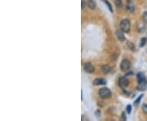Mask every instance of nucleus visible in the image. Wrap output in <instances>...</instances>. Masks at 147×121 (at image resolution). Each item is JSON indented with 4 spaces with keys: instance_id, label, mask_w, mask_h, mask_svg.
Listing matches in <instances>:
<instances>
[{
    "instance_id": "1",
    "label": "nucleus",
    "mask_w": 147,
    "mask_h": 121,
    "mask_svg": "<svg viewBox=\"0 0 147 121\" xmlns=\"http://www.w3.org/2000/svg\"><path fill=\"white\" fill-rule=\"evenodd\" d=\"M98 93H99V96L103 99H107V98H110L111 97V91L107 88H101Z\"/></svg>"
},
{
    "instance_id": "2",
    "label": "nucleus",
    "mask_w": 147,
    "mask_h": 121,
    "mask_svg": "<svg viewBox=\"0 0 147 121\" xmlns=\"http://www.w3.org/2000/svg\"><path fill=\"white\" fill-rule=\"evenodd\" d=\"M130 28H131V23L129 21V20L124 19L120 22V29H122L124 33L129 32Z\"/></svg>"
},
{
    "instance_id": "3",
    "label": "nucleus",
    "mask_w": 147,
    "mask_h": 121,
    "mask_svg": "<svg viewBox=\"0 0 147 121\" xmlns=\"http://www.w3.org/2000/svg\"><path fill=\"white\" fill-rule=\"evenodd\" d=\"M120 68H121V70L122 71H128L131 68V62L127 60V59H123L121 62V65H120Z\"/></svg>"
},
{
    "instance_id": "4",
    "label": "nucleus",
    "mask_w": 147,
    "mask_h": 121,
    "mask_svg": "<svg viewBox=\"0 0 147 121\" xmlns=\"http://www.w3.org/2000/svg\"><path fill=\"white\" fill-rule=\"evenodd\" d=\"M126 9L129 13H132L135 11V5L132 0H127V5H126Z\"/></svg>"
},
{
    "instance_id": "5",
    "label": "nucleus",
    "mask_w": 147,
    "mask_h": 121,
    "mask_svg": "<svg viewBox=\"0 0 147 121\" xmlns=\"http://www.w3.org/2000/svg\"><path fill=\"white\" fill-rule=\"evenodd\" d=\"M83 69H84L85 72H87V73H88V74L93 73L94 70H95L94 66L91 65V63H90V62H87V63H85L84 65H83Z\"/></svg>"
},
{
    "instance_id": "6",
    "label": "nucleus",
    "mask_w": 147,
    "mask_h": 121,
    "mask_svg": "<svg viewBox=\"0 0 147 121\" xmlns=\"http://www.w3.org/2000/svg\"><path fill=\"white\" fill-rule=\"evenodd\" d=\"M128 84H129V82H128V80H127V78L126 77H121V78H119V85L120 88H127V86H128Z\"/></svg>"
},
{
    "instance_id": "7",
    "label": "nucleus",
    "mask_w": 147,
    "mask_h": 121,
    "mask_svg": "<svg viewBox=\"0 0 147 121\" xmlns=\"http://www.w3.org/2000/svg\"><path fill=\"white\" fill-rule=\"evenodd\" d=\"M146 87H147V79L144 80H141L138 82V86H137V89L139 91H145L146 89Z\"/></svg>"
},
{
    "instance_id": "8",
    "label": "nucleus",
    "mask_w": 147,
    "mask_h": 121,
    "mask_svg": "<svg viewBox=\"0 0 147 121\" xmlns=\"http://www.w3.org/2000/svg\"><path fill=\"white\" fill-rule=\"evenodd\" d=\"M116 35H117V38H119V40L121 41V42H123L125 41V36L123 35V31L122 29H118L116 31Z\"/></svg>"
},
{
    "instance_id": "9",
    "label": "nucleus",
    "mask_w": 147,
    "mask_h": 121,
    "mask_svg": "<svg viewBox=\"0 0 147 121\" xmlns=\"http://www.w3.org/2000/svg\"><path fill=\"white\" fill-rule=\"evenodd\" d=\"M106 84V80L102 78H97L93 81V84L96 85V86H98V85H105Z\"/></svg>"
},
{
    "instance_id": "10",
    "label": "nucleus",
    "mask_w": 147,
    "mask_h": 121,
    "mask_svg": "<svg viewBox=\"0 0 147 121\" xmlns=\"http://www.w3.org/2000/svg\"><path fill=\"white\" fill-rule=\"evenodd\" d=\"M87 5L88 7V8H90V9H95L96 8V2L94 1V0H87Z\"/></svg>"
},
{
    "instance_id": "11",
    "label": "nucleus",
    "mask_w": 147,
    "mask_h": 121,
    "mask_svg": "<svg viewBox=\"0 0 147 121\" xmlns=\"http://www.w3.org/2000/svg\"><path fill=\"white\" fill-rule=\"evenodd\" d=\"M101 71H102L104 74H106L110 71V67L108 65H103L102 66H101Z\"/></svg>"
},
{
    "instance_id": "12",
    "label": "nucleus",
    "mask_w": 147,
    "mask_h": 121,
    "mask_svg": "<svg viewBox=\"0 0 147 121\" xmlns=\"http://www.w3.org/2000/svg\"><path fill=\"white\" fill-rule=\"evenodd\" d=\"M137 81L140 82V81H141V80H144V79H145V74H144V73H142V72H140V73L137 74Z\"/></svg>"
},
{
    "instance_id": "13",
    "label": "nucleus",
    "mask_w": 147,
    "mask_h": 121,
    "mask_svg": "<svg viewBox=\"0 0 147 121\" xmlns=\"http://www.w3.org/2000/svg\"><path fill=\"white\" fill-rule=\"evenodd\" d=\"M114 4H115L117 8H119V9L122 8V7H123L122 0H114Z\"/></svg>"
},
{
    "instance_id": "14",
    "label": "nucleus",
    "mask_w": 147,
    "mask_h": 121,
    "mask_svg": "<svg viewBox=\"0 0 147 121\" xmlns=\"http://www.w3.org/2000/svg\"><path fill=\"white\" fill-rule=\"evenodd\" d=\"M147 43V38H142L141 39H140V47L142 48L144 47Z\"/></svg>"
},
{
    "instance_id": "15",
    "label": "nucleus",
    "mask_w": 147,
    "mask_h": 121,
    "mask_svg": "<svg viewBox=\"0 0 147 121\" xmlns=\"http://www.w3.org/2000/svg\"><path fill=\"white\" fill-rule=\"evenodd\" d=\"M102 1L105 3V4H106V5L108 7V8H109L110 12H113V9H112V7H111V5L110 4V3L108 2L107 0H102Z\"/></svg>"
},
{
    "instance_id": "16",
    "label": "nucleus",
    "mask_w": 147,
    "mask_h": 121,
    "mask_svg": "<svg viewBox=\"0 0 147 121\" xmlns=\"http://www.w3.org/2000/svg\"><path fill=\"white\" fill-rule=\"evenodd\" d=\"M143 97V95L141 94V95H140V96L138 97V98H137V99L135 101H134V106H138V104L140 103V100H141V98Z\"/></svg>"
},
{
    "instance_id": "17",
    "label": "nucleus",
    "mask_w": 147,
    "mask_h": 121,
    "mask_svg": "<svg viewBox=\"0 0 147 121\" xmlns=\"http://www.w3.org/2000/svg\"><path fill=\"white\" fill-rule=\"evenodd\" d=\"M132 106L131 105H127V106L126 107V110H127V114H131V111H132Z\"/></svg>"
},
{
    "instance_id": "18",
    "label": "nucleus",
    "mask_w": 147,
    "mask_h": 121,
    "mask_svg": "<svg viewBox=\"0 0 147 121\" xmlns=\"http://www.w3.org/2000/svg\"><path fill=\"white\" fill-rule=\"evenodd\" d=\"M142 110L144 113L147 114V104H144L142 106Z\"/></svg>"
},
{
    "instance_id": "19",
    "label": "nucleus",
    "mask_w": 147,
    "mask_h": 121,
    "mask_svg": "<svg viewBox=\"0 0 147 121\" xmlns=\"http://www.w3.org/2000/svg\"><path fill=\"white\" fill-rule=\"evenodd\" d=\"M143 19H144V21H145V23H147V12H144Z\"/></svg>"
},
{
    "instance_id": "20",
    "label": "nucleus",
    "mask_w": 147,
    "mask_h": 121,
    "mask_svg": "<svg viewBox=\"0 0 147 121\" xmlns=\"http://www.w3.org/2000/svg\"><path fill=\"white\" fill-rule=\"evenodd\" d=\"M127 45H128V47L130 48V49H132V50H133L134 49V44H132L131 42H127Z\"/></svg>"
},
{
    "instance_id": "21",
    "label": "nucleus",
    "mask_w": 147,
    "mask_h": 121,
    "mask_svg": "<svg viewBox=\"0 0 147 121\" xmlns=\"http://www.w3.org/2000/svg\"><path fill=\"white\" fill-rule=\"evenodd\" d=\"M122 120H127V117L125 116V112H123L122 114Z\"/></svg>"
},
{
    "instance_id": "22",
    "label": "nucleus",
    "mask_w": 147,
    "mask_h": 121,
    "mask_svg": "<svg viewBox=\"0 0 147 121\" xmlns=\"http://www.w3.org/2000/svg\"><path fill=\"white\" fill-rule=\"evenodd\" d=\"M85 3H85L84 0H82V10L84 9V8H85Z\"/></svg>"
},
{
    "instance_id": "23",
    "label": "nucleus",
    "mask_w": 147,
    "mask_h": 121,
    "mask_svg": "<svg viewBox=\"0 0 147 121\" xmlns=\"http://www.w3.org/2000/svg\"><path fill=\"white\" fill-rule=\"evenodd\" d=\"M96 116L97 118H99V117L101 116V111H100V110H97L96 112Z\"/></svg>"
},
{
    "instance_id": "24",
    "label": "nucleus",
    "mask_w": 147,
    "mask_h": 121,
    "mask_svg": "<svg viewBox=\"0 0 147 121\" xmlns=\"http://www.w3.org/2000/svg\"><path fill=\"white\" fill-rule=\"evenodd\" d=\"M132 74H133L132 72H129V73H127V74H126V76H130V75H132Z\"/></svg>"
}]
</instances>
